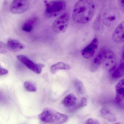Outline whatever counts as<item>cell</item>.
Listing matches in <instances>:
<instances>
[{
    "instance_id": "44dd1931",
    "label": "cell",
    "mask_w": 124,
    "mask_h": 124,
    "mask_svg": "<svg viewBox=\"0 0 124 124\" xmlns=\"http://www.w3.org/2000/svg\"><path fill=\"white\" fill-rule=\"evenodd\" d=\"M7 45L3 42L0 41V54H5L8 51Z\"/></svg>"
},
{
    "instance_id": "52a82bcc",
    "label": "cell",
    "mask_w": 124,
    "mask_h": 124,
    "mask_svg": "<svg viewBox=\"0 0 124 124\" xmlns=\"http://www.w3.org/2000/svg\"><path fill=\"white\" fill-rule=\"evenodd\" d=\"M17 58L21 63L27 68L37 74L41 73L43 68L45 66L44 64H42L35 63L28 57L24 55H19L17 56Z\"/></svg>"
},
{
    "instance_id": "ffe728a7",
    "label": "cell",
    "mask_w": 124,
    "mask_h": 124,
    "mask_svg": "<svg viewBox=\"0 0 124 124\" xmlns=\"http://www.w3.org/2000/svg\"><path fill=\"white\" fill-rule=\"evenodd\" d=\"M75 87L77 91L80 94H83L84 92V86L83 84L80 80H77L75 81Z\"/></svg>"
},
{
    "instance_id": "9c48e42d",
    "label": "cell",
    "mask_w": 124,
    "mask_h": 124,
    "mask_svg": "<svg viewBox=\"0 0 124 124\" xmlns=\"http://www.w3.org/2000/svg\"><path fill=\"white\" fill-rule=\"evenodd\" d=\"M98 40L96 37H95L91 42L81 51V54L83 58L86 59L93 57L98 48Z\"/></svg>"
},
{
    "instance_id": "8fae6325",
    "label": "cell",
    "mask_w": 124,
    "mask_h": 124,
    "mask_svg": "<svg viewBox=\"0 0 124 124\" xmlns=\"http://www.w3.org/2000/svg\"><path fill=\"white\" fill-rule=\"evenodd\" d=\"M116 95L115 101L117 105L124 107V79L120 80L115 86Z\"/></svg>"
},
{
    "instance_id": "7c38bea8",
    "label": "cell",
    "mask_w": 124,
    "mask_h": 124,
    "mask_svg": "<svg viewBox=\"0 0 124 124\" xmlns=\"http://www.w3.org/2000/svg\"><path fill=\"white\" fill-rule=\"evenodd\" d=\"M124 22L122 21L117 25L112 35V40L115 42L122 43L124 40Z\"/></svg>"
},
{
    "instance_id": "4fadbf2b",
    "label": "cell",
    "mask_w": 124,
    "mask_h": 124,
    "mask_svg": "<svg viewBox=\"0 0 124 124\" xmlns=\"http://www.w3.org/2000/svg\"><path fill=\"white\" fill-rule=\"evenodd\" d=\"M6 45L8 50L12 52H18L25 47L24 45L20 41L12 38L8 39Z\"/></svg>"
},
{
    "instance_id": "30bf717a",
    "label": "cell",
    "mask_w": 124,
    "mask_h": 124,
    "mask_svg": "<svg viewBox=\"0 0 124 124\" xmlns=\"http://www.w3.org/2000/svg\"><path fill=\"white\" fill-rule=\"evenodd\" d=\"M123 51L120 63L118 65L115 64L109 70V74L113 78L115 79L120 78L124 76V53Z\"/></svg>"
},
{
    "instance_id": "ac0fdd59",
    "label": "cell",
    "mask_w": 124,
    "mask_h": 124,
    "mask_svg": "<svg viewBox=\"0 0 124 124\" xmlns=\"http://www.w3.org/2000/svg\"><path fill=\"white\" fill-rule=\"evenodd\" d=\"M77 97L73 93H70L64 98L62 101V104L66 107L74 106L77 102Z\"/></svg>"
},
{
    "instance_id": "ba28073f",
    "label": "cell",
    "mask_w": 124,
    "mask_h": 124,
    "mask_svg": "<svg viewBox=\"0 0 124 124\" xmlns=\"http://www.w3.org/2000/svg\"><path fill=\"white\" fill-rule=\"evenodd\" d=\"M102 63L104 67L109 70L116 64V57L115 54L111 51L104 49L101 51Z\"/></svg>"
},
{
    "instance_id": "e0dca14e",
    "label": "cell",
    "mask_w": 124,
    "mask_h": 124,
    "mask_svg": "<svg viewBox=\"0 0 124 124\" xmlns=\"http://www.w3.org/2000/svg\"><path fill=\"white\" fill-rule=\"evenodd\" d=\"M101 63H102V53L101 51L93 60L90 67V70L92 72H95L99 68Z\"/></svg>"
},
{
    "instance_id": "d6986e66",
    "label": "cell",
    "mask_w": 124,
    "mask_h": 124,
    "mask_svg": "<svg viewBox=\"0 0 124 124\" xmlns=\"http://www.w3.org/2000/svg\"><path fill=\"white\" fill-rule=\"evenodd\" d=\"M24 85L26 90L29 92H35L37 90L35 85L30 81H26L24 82Z\"/></svg>"
},
{
    "instance_id": "7a4b0ae2",
    "label": "cell",
    "mask_w": 124,
    "mask_h": 124,
    "mask_svg": "<svg viewBox=\"0 0 124 124\" xmlns=\"http://www.w3.org/2000/svg\"><path fill=\"white\" fill-rule=\"evenodd\" d=\"M38 117L42 122L51 124H63L69 120L67 115L50 108L45 109Z\"/></svg>"
},
{
    "instance_id": "6da1fadb",
    "label": "cell",
    "mask_w": 124,
    "mask_h": 124,
    "mask_svg": "<svg viewBox=\"0 0 124 124\" xmlns=\"http://www.w3.org/2000/svg\"><path fill=\"white\" fill-rule=\"evenodd\" d=\"M95 10V6L92 0H78L72 8V19L77 23H87L93 18Z\"/></svg>"
},
{
    "instance_id": "9a60e30c",
    "label": "cell",
    "mask_w": 124,
    "mask_h": 124,
    "mask_svg": "<svg viewBox=\"0 0 124 124\" xmlns=\"http://www.w3.org/2000/svg\"><path fill=\"white\" fill-rule=\"evenodd\" d=\"M37 18L36 17H32L27 19L22 26V30L23 31L26 32H31L35 24L37 23Z\"/></svg>"
},
{
    "instance_id": "7402d4cb",
    "label": "cell",
    "mask_w": 124,
    "mask_h": 124,
    "mask_svg": "<svg viewBox=\"0 0 124 124\" xmlns=\"http://www.w3.org/2000/svg\"><path fill=\"white\" fill-rule=\"evenodd\" d=\"M87 99L85 98H83L82 99L80 102L78 106V108H82L85 107L86 106L87 104Z\"/></svg>"
},
{
    "instance_id": "d4e9b609",
    "label": "cell",
    "mask_w": 124,
    "mask_h": 124,
    "mask_svg": "<svg viewBox=\"0 0 124 124\" xmlns=\"http://www.w3.org/2000/svg\"><path fill=\"white\" fill-rule=\"evenodd\" d=\"M8 73V71L7 70L3 68L0 64V76L7 74Z\"/></svg>"
},
{
    "instance_id": "5b68a950",
    "label": "cell",
    "mask_w": 124,
    "mask_h": 124,
    "mask_svg": "<svg viewBox=\"0 0 124 124\" xmlns=\"http://www.w3.org/2000/svg\"><path fill=\"white\" fill-rule=\"evenodd\" d=\"M119 18L118 11L114 8H109L102 15V22L105 26L113 27L117 23Z\"/></svg>"
},
{
    "instance_id": "cb8c5ba5",
    "label": "cell",
    "mask_w": 124,
    "mask_h": 124,
    "mask_svg": "<svg viewBox=\"0 0 124 124\" xmlns=\"http://www.w3.org/2000/svg\"><path fill=\"white\" fill-rule=\"evenodd\" d=\"M86 124H99V122L98 120L92 118L88 119L85 122Z\"/></svg>"
},
{
    "instance_id": "8992f818",
    "label": "cell",
    "mask_w": 124,
    "mask_h": 124,
    "mask_svg": "<svg viewBox=\"0 0 124 124\" xmlns=\"http://www.w3.org/2000/svg\"><path fill=\"white\" fill-rule=\"evenodd\" d=\"M29 6V0H13L10 9L13 14H22L27 11Z\"/></svg>"
},
{
    "instance_id": "277c9868",
    "label": "cell",
    "mask_w": 124,
    "mask_h": 124,
    "mask_svg": "<svg viewBox=\"0 0 124 124\" xmlns=\"http://www.w3.org/2000/svg\"><path fill=\"white\" fill-rule=\"evenodd\" d=\"M70 14L67 12L63 13L54 22L52 29L56 34L64 33L67 29L70 20Z\"/></svg>"
},
{
    "instance_id": "603a6c76",
    "label": "cell",
    "mask_w": 124,
    "mask_h": 124,
    "mask_svg": "<svg viewBox=\"0 0 124 124\" xmlns=\"http://www.w3.org/2000/svg\"><path fill=\"white\" fill-rule=\"evenodd\" d=\"M124 0H118V4L119 8L120 11L124 13Z\"/></svg>"
},
{
    "instance_id": "3957f363",
    "label": "cell",
    "mask_w": 124,
    "mask_h": 124,
    "mask_svg": "<svg viewBox=\"0 0 124 124\" xmlns=\"http://www.w3.org/2000/svg\"><path fill=\"white\" fill-rule=\"evenodd\" d=\"M45 14L48 18H52L60 16L63 13L66 7L64 0H54L48 1L45 0Z\"/></svg>"
},
{
    "instance_id": "5bb4252c",
    "label": "cell",
    "mask_w": 124,
    "mask_h": 124,
    "mask_svg": "<svg viewBox=\"0 0 124 124\" xmlns=\"http://www.w3.org/2000/svg\"><path fill=\"white\" fill-rule=\"evenodd\" d=\"M100 114L104 119L111 123L116 121V117L110 110L106 107H103L100 111Z\"/></svg>"
},
{
    "instance_id": "2e32d148",
    "label": "cell",
    "mask_w": 124,
    "mask_h": 124,
    "mask_svg": "<svg viewBox=\"0 0 124 124\" xmlns=\"http://www.w3.org/2000/svg\"><path fill=\"white\" fill-rule=\"evenodd\" d=\"M70 69L69 64L63 62H59L53 64L50 67V71L53 74H55L59 70H68Z\"/></svg>"
}]
</instances>
